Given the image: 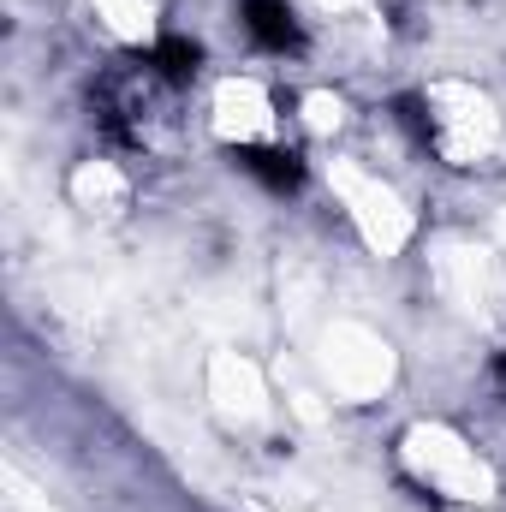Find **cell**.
<instances>
[{
	"instance_id": "cell-2",
	"label": "cell",
	"mask_w": 506,
	"mask_h": 512,
	"mask_svg": "<svg viewBox=\"0 0 506 512\" xmlns=\"http://www.w3.org/2000/svg\"><path fill=\"white\" fill-rule=\"evenodd\" d=\"M233 167L239 173H251L262 191H274V197H292V191H304V155L298 149H274V143H239L233 149Z\"/></svg>"
},
{
	"instance_id": "cell-3",
	"label": "cell",
	"mask_w": 506,
	"mask_h": 512,
	"mask_svg": "<svg viewBox=\"0 0 506 512\" xmlns=\"http://www.w3.org/2000/svg\"><path fill=\"white\" fill-rule=\"evenodd\" d=\"M197 66H203V48H197L191 36H179V30H167V36H155V42L143 48V72L161 78L167 90H185V84L197 78Z\"/></svg>"
},
{
	"instance_id": "cell-1",
	"label": "cell",
	"mask_w": 506,
	"mask_h": 512,
	"mask_svg": "<svg viewBox=\"0 0 506 512\" xmlns=\"http://www.w3.org/2000/svg\"><path fill=\"white\" fill-rule=\"evenodd\" d=\"M239 24L262 54H298L304 48V24H298L292 0H239Z\"/></svg>"
},
{
	"instance_id": "cell-4",
	"label": "cell",
	"mask_w": 506,
	"mask_h": 512,
	"mask_svg": "<svg viewBox=\"0 0 506 512\" xmlns=\"http://www.w3.org/2000/svg\"><path fill=\"white\" fill-rule=\"evenodd\" d=\"M393 120L411 131L417 143H435V120H429V108H423L417 96H399V102H393Z\"/></svg>"
}]
</instances>
